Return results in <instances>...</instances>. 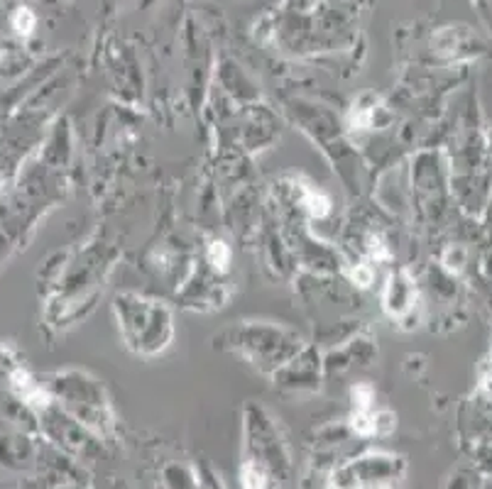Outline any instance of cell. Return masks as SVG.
Here are the masks:
<instances>
[{
	"label": "cell",
	"mask_w": 492,
	"mask_h": 489,
	"mask_svg": "<svg viewBox=\"0 0 492 489\" xmlns=\"http://www.w3.org/2000/svg\"><path fill=\"white\" fill-rule=\"evenodd\" d=\"M353 411H372V404H375V389L367 382H360L353 387Z\"/></svg>",
	"instance_id": "8"
},
{
	"label": "cell",
	"mask_w": 492,
	"mask_h": 489,
	"mask_svg": "<svg viewBox=\"0 0 492 489\" xmlns=\"http://www.w3.org/2000/svg\"><path fill=\"white\" fill-rule=\"evenodd\" d=\"M416 304V289L414 281L406 271H395L387 279L385 294H382V306L392 318H406L414 311Z\"/></svg>",
	"instance_id": "4"
},
{
	"label": "cell",
	"mask_w": 492,
	"mask_h": 489,
	"mask_svg": "<svg viewBox=\"0 0 492 489\" xmlns=\"http://www.w3.org/2000/svg\"><path fill=\"white\" fill-rule=\"evenodd\" d=\"M240 485L242 489H265L267 475L257 462H245L240 470Z\"/></svg>",
	"instance_id": "6"
},
{
	"label": "cell",
	"mask_w": 492,
	"mask_h": 489,
	"mask_svg": "<svg viewBox=\"0 0 492 489\" xmlns=\"http://www.w3.org/2000/svg\"><path fill=\"white\" fill-rule=\"evenodd\" d=\"M404 470V458L392 453H367L338 467L328 485L331 489H392Z\"/></svg>",
	"instance_id": "2"
},
{
	"label": "cell",
	"mask_w": 492,
	"mask_h": 489,
	"mask_svg": "<svg viewBox=\"0 0 492 489\" xmlns=\"http://www.w3.org/2000/svg\"><path fill=\"white\" fill-rule=\"evenodd\" d=\"M118 328L125 345L137 355H157L172 343V313L162 301L137 294H121L116 299Z\"/></svg>",
	"instance_id": "1"
},
{
	"label": "cell",
	"mask_w": 492,
	"mask_h": 489,
	"mask_svg": "<svg viewBox=\"0 0 492 489\" xmlns=\"http://www.w3.org/2000/svg\"><path fill=\"white\" fill-rule=\"evenodd\" d=\"M231 343L233 348L245 353L260 367H265V364L277 367L275 357L280 360V364L292 362L294 353L299 350V345H294L299 343L294 335L282 328H272V325H245V328L235 330Z\"/></svg>",
	"instance_id": "3"
},
{
	"label": "cell",
	"mask_w": 492,
	"mask_h": 489,
	"mask_svg": "<svg viewBox=\"0 0 492 489\" xmlns=\"http://www.w3.org/2000/svg\"><path fill=\"white\" fill-rule=\"evenodd\" d=\"M353 281H355L357 286H370V281H372V269H370L367 264L355 267V271H353Z\"/></svg>",
	"instance_id": "10"
},
{
	"label": "cell",
	"mask_w": 492,
	"mask_h": 489,
	"mask_svg": "<svg viewBox=\"0 0 492 489\" xmlns=\"http://www.w3.org/2000/svg\"><path fill=\"white\" fill-rule=\"evenodd\" d=\"M15 29H18L20 34H29L34 29V15L32 10L22 8L18 10V15H15Z\"/></svg>",
	"instance_id": "9"
},
{
	"label": "cell",
	"mask_w": 492,
	"mask_h": 489,
	"mask_svg": "<svg viewBox=\"0 0 492 489\" xmlns=\"http://www.w3.org/2000/svg\"><path fill=\"white\" fill-rule=\"evenodd\" d=\"M206 260L216 271H226L228 264H231V250H228V245L221 243V240H213V243L208 245Z\"/></svg>",
	"instance_id": "7"
},
{
	"label": "cell",
	"mask_w": 492,
	"mask_h": 489,
	"mask_svg": "<svg viewBox=\"0 0 492 489\" xmlns=\"http://www.w3.org/2000/svg\"><path fill=\"white\" fill-rule=\"evenodd\" d=\"M301 206H304L314 218H324V215H328V211H331V199H328L324 191L309 189L304 194V199H301Z\"/></svg>",
	"instance_id": "5"
}]
</instances>
